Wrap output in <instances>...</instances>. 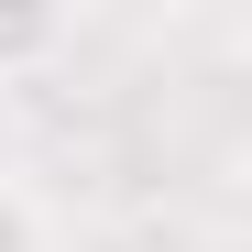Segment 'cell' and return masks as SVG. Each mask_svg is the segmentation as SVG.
I'll return each mask as SVG.
<instances>
[{"instance_id":"obj_1","label":"cell","mask_w":252,"mask_h":252,"mask_svg":"<svg viewBox=\"0 0 252 252\" xmlns=\"http://www.w3.org/2000/svg\"><path fill=\"white\" fill-rule=\"evenodd\" d=\"M66 55V11H33V0H0V88L44 77Z\"/></svg>"},{"instance_id":"obj_2","label":"cell","mask_w":252,"mask_h":252,"mask_svg":"<svg viewBox=\"0 0 252 252\" xmlns=\"http://www.w3.org/2000/svg\"><path fill=\"white\" fill-rule=\"evenodd\" d=\"M0 252H55V220H44L22 187H0Z\"/></svg>"}]
</instances>
